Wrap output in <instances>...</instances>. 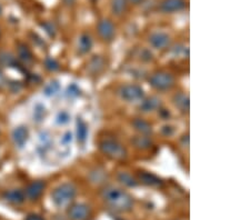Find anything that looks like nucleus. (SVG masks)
Listing matches in <instances>:
<instances>
[{
  "mask_svg": "<svg viewBox=\"0 0 250 220\" xmlns=\"http://www.w3.org/2000/svg\"><path fill=\"white\" fill-rule=\"evenodd\" d=\"M103 199L112 209L120 213L131 210L134 206V199L130 195L123 189L116 187H106L102 191Z\"/></svg>",
  "mask_w": 250,
  "mask_h": 220,
  "instance_id": "obj_1",
  "label": "nucleus"
},
{
  "mask_svg": "<svg viewBox=\"0 0 250 220\" xmlns=\"http://www.w3.org/2000/svg\"><path fill=\"white\" fill-rule=\"evenodd\" d=\"M76 195H77V189H76V187L70 182H66L58 186L54 191H52L51 199L52 202L55 203V206L63 208L70 205V203L74 201Z\"/></svg>",
  "mask_w": 250,
  "mask_h": 220,
  "instance_id": "obj_2",
  "label": "nucleus"
},
{
  "mask_svg": "<svg viewBox=\"0 0 250 220\" xmlns=\"http://www.w3.org/2000/svg\"><path fill=\"white\" fill-rule=\"evenodd\" d=\"M99 149L107 157L115 160H124L127 157V149L116 140H104L99 143Z\"/></svg>",
  "mask_w": 250,
  "mask_h": 220,
  "instance_id": "obj_3",
  "label": "nucleus"
},
{
  "mask_svg": "<svg viewBox=\"0 0 250 220\" xmlns=\"http://www.w3.org/2000/svg\"><path fill=\"white\" fill-rule=\"evenodd\" d=\"M149 83L157 90H168L175 86V78L166 71H158L149 78Z\"/></svg>",
  "mask_w": 250,
  "mask_h": 220,
  "instance_id": "obj_4",
  "label": "nucleus"
},
{
  "mask_svg": "<svg viewBox=\"0 0 250 220\" xmlns=\"http://www.w3.org/2000/svg\"><path fill=\"white\" fill-rule=\"evenodd\" d=\"M119 95L128 102L139 101L144 98V89L138 85H125L119 89Z\"/></svg>",
  "mask_w": 250,
  "mask_h": 220,
  "instance_id": "obj_5",
  "label": "nucleus"
},
{
  "mask_svg": "<svg viewBox=\"0 0 250 220\" xmlns=\"http://www.w3.org/2000/svg\"><path fill=\"white\" fill-rule=\"evenodd\" d=\"M67 214L71 220H87L90 217L91 209L86 203H75L69 207Z\"/></svg>",
  "mask_w": 250,
  "mask_h": 220,
  "instance_id": "obj_6",
  "label": "nucleus"
},
{
  "mask_svg": "<svg viewBox=\"0 0 250 220\" xmlns=\"http://www.w3.org/2000/svg\"><path fill=\"white\" fill-rule=\"evenodd\" d=\"M98 34L104 41H110L115 37V26L110 20L103 19L98 23Z\"/></svg>",
  "mask_w": 250,
  "mask_h": 220,
  "instance_id": "obj_7",
  "label": "nucleus"
},
{
  "mask_svg": "<svg viewBox=\"0 0 250 220\" xmlns=\"http://www.w3.org/2000/svg\"><path fill=\"white\" fill-rule=\"evenodd\" d=\"M149 42L151 43L152 47H155L156 49H165L169 45H170V37L165 33H154L149 37Z\"/></svg>",
  "mask_w": 250,
  "mask_h": 220,
  "instance_id": "obj_8",
  "label": "nucleus"
},
{
  "mask_svg": "<svg viewBox=\"0 0 250 220\" xmlns=\"http://www.w3.org/2000/svg\"><path fill=\"white\" fill-rule=\"evenodd\" d=\"M186 8V1L185 0H163L160 3V9L164 13H177Z\"/></svg>",
  "mask_w": 250,
  "mask_h": 220,
  "instance_id": "obj_9",
  "label": "nucleus"
},
{
  "mask_svg": "<svg viewBox=\"0 0 250 220\" xmlns=\"http://www.w3.org/2000/svg\"><path fill=\"white\" fill-rule=\"evenodd\" d=\"M29 138V130L25 126H19L15 128L13 131V140L14 143L18 148H22L26 145Z\"/></svg>",
  "mask_w": 250,
  "mask_h": 220,
  "instance_id": "obj_10",
  "label": "nucleus"
},
{
  "mask_svg": "<svg viewBox=\"0 0 250 220\" xmlns=\"http://www.w3.org/2000/svg\"><path fill=\"white\" fill-rule=\"evenodd\" d=\"M43 190H45V182L38 180V181L31 182L30 185L26 188L25 196L30 200H36L42 195Z\"/></svg>",
  "mask_w": 250,
  "mask_h": 220,
  "instance_id": "obj_11",
  "label": "nucleus"
},
{
  "mask_svg": "<svg viewBox=\"0 0 250 220\" xmlns=\"http://www.w3.org/2000/svg\"><path fill=\"white\" fill-rule=\"evenodd\" d=\"M138 178L144 185L149 187H159L163 185V181L159 177L151 173H147V171H140L138 174Z\"/></svg>",
  "mask_w": 250,
  "mask_h": 220,
  "instance_id": "obj_12",
  "label": "nucleus"
},
{
  "mask_svg": "<svg viewBox=\"0 0 250 220\" xmlns=\"http://www.w3.org/2000/svg\"><path fill=\"white\" fill-rule=\"evenodd\" d=\"M161 108V100L158 97H149L145 99L139 107L143 113H150Z\"/></svg>",
  "mask_w": 250,
  "mask_h": 220,
  "instance_id": "obj_13",
  "label": "nucleus"
},
{
  "mask_svg": "<svg viewBox=\"0 0 250 220\" xmlns=\"http://www.w3.org/2000/svg\"><path fill=\"white\" fill-rule=\"evenodd\" d=\"M48 110L42 102H37L32 108V120L36 123H42L47 118Z\"/></svg>",
  "mask_w": 250,
  "mask_h": 220,
  "instance_id": "obj_14",
  "label": "nucleus"
},
{
  "mask_svg": "<svg viewBox=\"0 0 250 220\" xmlns=\"http://www.w3.org/2000/svg\"><path fill=\"white\" fill-rule=\"evenodd\" d=\"M51 148V136L47 131H43L39 135L38 151L40 155H46Z\"/></svg>",
  "mask_w": 250,
  "mask_h": 220,
  "instance_id": "obj_15",
  "label": "nucleus"
},
{
  "mask_svg": "<svg viewBox=\"0 0 250 220\" xmlns=\"http://www.w3.org/2000/svg\"><path fill=\"white\" fill-rule=\"evenodd\" d=\"M76 135H77L79 143L83 145L88 137V126L87 123L83 121V118L77 119V123H76Z\"/></svg>",
  "mask_w": 250,
  "mask_h": 220,
  "instance_id": "obj_16",
  "label": "nucleus"
},
{
  "mask_svg": "<svg viewBox=\"0 0 250 220\" xmlns=\"http://www.w3.org/2000/svg\"><path fill=\"white\" fill-rule=\"evenodd\" d=\"M5 199L7 201H9L11 203H21L25 201V193L19 189H13V190H9L7 191L5 194Z\"/></svg>",
  "mask_w": 250,
  "mask_h": 220,
  "instance_id": "obj_17",
  "label": "nucleus"
},
{
  "mask_svg": "<svg viewBox=\"0 0 250 220\" xmlns=\"http://www.w3.org/2000/svg\"><path fill=\"white\" fill-rule=\"evenodd\" d=\"M132 126L135 127V129L137 131H139L141 135L147 136L151 134V126L146 121V120L141 119V118H136L134 121H132Z\"/></svg>",
  "mask_w": 250,
  "mask_h": 220,
  "instance_id": "obj_18",
  "label": "nucleus"
},
{
  "mask_svg": "<svg viewBox=\"0 0 250 220\" xmlns=\"http://www.w3.org/2000/svg\"><path fill=\"white\" fill-rule=\"evenodd\" d=\"M173 101H175L176 107L178 108L180 111L183 113H188L189 111V98L188 96L184 95V94H178L175 96L173 98Z\"/></svg>",
  "mask_w": 250,
  "mask_h": 220,
  "instance_id": "obj_19",
  "label": "nucleus"
},
{
  "mask_svg": "<svg viewBox=\"0 0 250 220\" xmlns=\"http://www.w3.org/2000/svg\"><path fill=\"white\" fill-rule=\"evenodd\" d=\"M79 53L87 54L89 53L92 47V39L89 35H82L79 38Z\"/></svg>",
  "mask_w": 250,
  "mask_h": 220,
  "instance_id": "obj_20",
  "label": "nucleus"
},
{
  "mask_svg": "<svg viewBox=\"0 0 250 220\" xmlns=\"http://www.w3.org/2000/svg\"><path fill=\"white\" fill-rule=\"evenodd\" d=\"M59 91H60V83L57 81V80H54V81H50L49 83H47L45 88H43L42 93L46 97L51 98V97H55Z\"/></svg>",
  "mask_w": 250,
  "mask_h": 220,
  "instance_id": "obj_21",
  "label": "nucleus"
},
{
  "mask_svg": "<svg viewBox=\"0 0 250 220\" xmlns=\"http://www.w3.org/2000/svg\"><path fill=\"white\" fill-rule=\"evenodd\" d=\"M111 11L115 16H122L127 9V0H111Z\"/></svg>",
  "mask_w": 250,
  "mask_h": 220,
  "instance_id": "obj_22",
  "label": "nucleus"
},
{
  "mask_svg": "<svg viewBox=\"0 0 250 220\" xmlns=\"http://www.w3.org/2000/svg\"><path fill=\"white\" fill-rule=\"evenodd\" d=\"M70 119H71V116L67 110H60L58 111L57 115H56L55 122L56 125L58 126H66L70 122Z\"/></svg>",
  "mask_w": 250,
  "mask_h": 220,
  "instance_id": "obj_23",
  "label": "nucleus"
},
{
  "mask_svg": "<svg viewBox=\"0 0 250 220\" xmlns=\"http://www.w3.org/2000/svg\"><path fill=\"white\" fill-rule=\"evenodd\" d=\"M118 180L123 183V185L127 187H136L138 185V181H137L135 178H132L131 175H129L127 173H119Z\"/></svg>",
  "mask_w": 250,
  "mask_h": 220,
  "instance_id": "obj_24",
  "label": "nucleus"
},
{
  "mask_svg": "<svg viewBox=\"0 0 250 220\" xmlns=\"http://www.w3.org/2000/svg\"><path fill=\"white\" fill-rule=\"evenodd\" d=\"M89 68L94 74H99L100 71H102L104 68V59L102 57H99V56H96L95 58L91 59Z\"/></svg>",
  "mask_w": 250,
  "mask_h": 220,
  "instance_id": "obj_25",
  "label": "nucleus"
},
{
  "mask_svg": "<svg viewBox=\"0 0 250 220\" xmlns=\"http://www.w3.org/2000/svg\"><path fill=\"white\" fill-rule=\"evenodd\" d=\"M132 143H134L137 148H139V149H147V148H149V146L151 145V141L147 136L143 135V136H138V137H136L134 140H132Z\"/></svg>",
  "mask_w": 250,
  "mask_h": 220,
  "instance_id": "obj_26",
  "label": "nucleus"
},
{
  "mask_svg": "<svg viewBox=\"0 0 250 220\" xmlns=\"http://www.w3.org/2000/svg\"><path fill=\"white\" fill-rule=\"evenodd\" d=\"M18 51H19V57H20V59L22 60L23 62L28 63V62H31L32 61V54L30 53V50L28 49L26 46L20 45Z\"/></svg>",
  "mask_w": 250,
  "mask_h": 220,
  "instance_id": "obj_27",
  "label": "nucleus"
},
{
  "mask_svg": "<svg viewBox=\"0 0 250 220\" xmlns=\"http://www.w3.org/2000/svg\"><path fill=\"white\" fill-rule=\"evenodd\" d=\"M66 95L68 98H71V99L77 98L80 95H82V89H80L78 85H76V83H71V85H69L67 88Z\"/></svg>",
  "mask_w": 250,
  "mask_h": 220,
  "instance_id": "obj_28",
  "label": "nucleus"
},
{
  "mask_svg": "<svg viewBox=\"0 0 250 220\" xmlns=\"http://www.w3.org/2000/svg\"><path fill=\"white\" fill-rule=\"evenodd\" d=\"M0 63L3 66H13L16 63V60L14 59L13 56H11L10 54H1L0 55Z\"/></svg>",
  "mask_w": 250,
  "mask_h": 220,
  "instance_id": "obj_29",
  "label": "nucleus"
},
{
  "mask_svg": "<svg viewBox=\"0 0 250 220\" xmlns=\"http://www.w3.org/2000/svg\"><path fill=\"white\" fill-rule=\"evenodd\" d=\"M72 139H74V137H72V134L70 131H66V133L62 136V138H60V146L62 145V147H68L71 145Z\"/></svg>",
  "mask_w": 250,
  "mask_h": 220,
  "instance_id": "obj_30",
  "label": "nucleus"
},
{
  "mask_svg": "<svg viewBox=\"0 0 250 220\" xmlns=\"http://www.w3.org/2000/svg\"><path fill=\"white\" fill-rule=\"evenodd\" d=\"M45 66H46L47 69H49L50 71H56V70H58L59 68H60L57 60H55V59H52V58H47L46 59Z\"/></svg>",
  "mask_w": 250,
  "mask_h": 220,
  "instance_id": "obj_31",
  "label": "nucleus"
},
{
  "mask_svg": "<svg viewBox=\"0 0 250 220\" xmlns=\"http://www.w3.org/2000/svg\"><path fill=\"white\" fill-rule=\"evenodd\" d=\"M43 27L46 28V31L48 34H49V36H55V28H54V26L51 25V23H45V25H42Z\"/></svg>",
  "mask_w": 250,
  "mask_h": 220,
  "instance_id": "obj_32",
  "label": "nucleus"
},
{
  "mask_svg": "<svg viewBox=\"0 0 250 220\" xmlns=\"http://www.w3.org/2000/svg\"><path fill=\"white\" fill-rule=\"evenodd\" d=\"M25 220H45V219H43V218L42 217V216H39V215L30 214V215L27 216Z\"/></svg>",
  "mask_w": 250,
  "mask_h": 220,
  "instance_id": "obj_33",
  "label": "nucleus"
},
{
  "mask_svg": "<svg viewBox=\"0 0 250 220\" xmlns=\"http://www.w3.org/2000/svg\"><path fill=\"white\" fill-rule=\"evenodd\" d=\"M163 133L166 135V136H170L172 133H173V129H172V127H170V126H165L164 128H163Z\"/></svg>",
  "mask_w": 250,
  "mask_h": 220,
  "instance_id": "obj_34",
  "label": "nucleus"
},
{
  "mask_svg": "<svg viewBox=\"0 0 250 220\" xmlns=\"http://www.w3.org/2000/svg\"><path fill=\"white\" fill-rule=\"evenodd\" d=\"M5 82H6L5 75H3L1 69H0V88H1L2 86H5Z\"/></svg>",
  "mask_w": 250,
  "mask_h": 220,
  "instance_id": "obj_35",
  "label": "nucleus"
},
{
  "mask_svg": "<svg viewBox=\"0 0 250 220\" xmlns=\"http://www.w3.org/2000/svg\"><path fill=\"white\" fill-rule=\"evenodd\" d=\"M129 1H130L131 3H134V5H137V3L141 2V1H143V0H129Z\"/></svg>",
  "mask_w": 250,
  "mask_h": 220,
  "instance_id": "obj_36",
  "label": "nucleus"
},
{
  "mask_svg": "<svg viewBox=\"0 0 250 220\" xmlns=\"http://www.w3.org/2000/svg\"><path fill=\"white\" fill-rule=\"evenodd\" d=\"M1 14H2V8L0 6V16H1Z\"/></svg>",
  "mask_w": 250,
  "mask_h": 220,
  "instance_id": "obj_37",
  "label": "nucleus"
}]
</instances>
